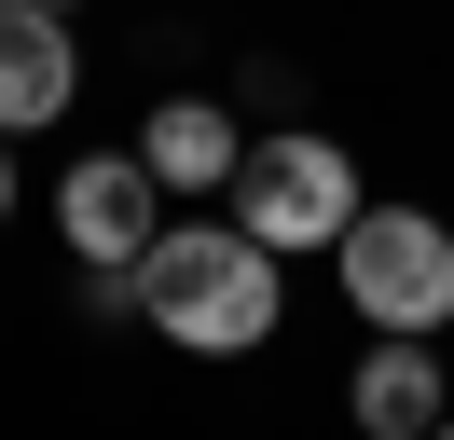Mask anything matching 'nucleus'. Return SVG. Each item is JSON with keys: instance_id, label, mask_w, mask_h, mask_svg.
I'll return each mask as SVG.
<instances>
[{"instance_id": "1", "label": "nucleus", "mask_w": 454, "mask_h": 440, "mask_svg": "<svg viewBox=\"0 0 454 440\" xmlns=\"http://www.w3.org/2000/svg\"><path fill=\"white\" fill-rule=\"evenodd\" d=\"M138 317L166 330L179 358H248V344H276V317H289V262L248 220H166V234L138 248Z\"/></svg>"}, {"instance_id": "2", "label": "nucleus", "mask_w": 454, "mask_h": 440, "mask_svg": "<svg viewBox=\"0 0 454 440\" xmlns=\"http://www.w3.org/2000/svg\"><path fill=\"white\" fill-rule=\"evenodd\" d=\"M331 275H344V302L372 330H413V344L454 330V220H427V207H358Z\"/></svg>"}, {"instance_id": "3", "label": "nucleus", "mask_w": 454, "mask_h": 440, "mask_svg": "<svg viewBox=\"0 0 454 440\" xmlns=\"http://www.w3.org/2000/svg\"><path fill=\"white\" fill-rule=\"evenodd\" d=\"M234 220H248L276 262L344 248V220H358V165H344V138H317V124L248 138V165H234Z\"/></svg>"}, {"instance_id": "4", "label": "nucleus", "mask_w": 454, "mask_h": 440, "mask_svg": "<svg viewBox=\"0 0 454 440\" xmlns=\"http://www.w3.org/2000/svg\"><path fill=\"white\" fill-rule=\"evenodd\" d=\"M56 234H69V262H83V275L138 262V248L166 234V179H152L138 152H83V165L56 179Z\"/></svg>"}, {"instance_id": "5", "label": "nucleus", "mask_w": 454, "mask_h": 440, "mask_svg": "<svg viewBox=\"0 0 454 440\" xmlns=\"http://www.w3.org/2000/svg\"><path fill=\"white\" fill-rule=\"evenodd\" d=\"M344 412H358V440H427L454 412V385H441V344H413V330H386V344L344 372Z\"/></svg>"}, {"instance_id": "6", "label": "nucleus", "mask_w": 454, "mask_h": 440, "mask_svg": "<svg viewBox=\"0 0 454 440\" xmlns=\"http://www.w3.org/2000/svg\"><path fill=\"white\" fill-rule=\"evenodd\" d=\"M83 97V55H69V14H0V138L69 124Z\"/></svg>"}, {"instance_id": "7", "label": "nucleus", "mask_w": 454, "mask_h": 440, "mask_svg": "<svg viewBox=\"0 0 454 440\" xmlns=\"http://www.w3.org/2000/svg\"><path fill=\"white\" fill-rule=\"evenodd\" d=\"M138 165L166 179V207H179V192H234L248 138H234V110H207V97H166V110L138 124Z\"/></svg>"}, {"instance_id": "8", "label": "nucleus", "mask_w": 454, "mask_h": 440, "mask_svg": "<svg viewBox=\"0 0 454 440\" xmlns=\"http://www.w3.org/2000/svg\"><path fill=\"white\" fill-rule=\"evenodd\" d=\"M0 220H14V138H0Z\"/></svg>"}, {"instance_id": "9", "label": "nucleus", "mask_w": 454, "mask_h": 440, "mask_svg": "<svg viewBox=\"0 0 454 440\" xmlns=\"http://www.w3.org/2000/svg\"><path fill=\"white\" fill-rule=\"evenodd\" d=\"M0 14H69V0H0Z\"/></svg>"}, {"instance_id": "10", "label": "nucleus", "mask_w": 454, "mask_h": 440, "mask_svg": "<svg viewBox=\"0 0 454 440\" xmlns=\"http://www.w3.org/2000/svg\"><path fill=\"white\" fill-rule=\"evenodd\" d=\"M427 440H454V412H441V427H427Z\"/></svg>"}]
</instances>
